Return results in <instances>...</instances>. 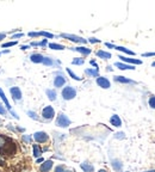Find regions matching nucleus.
I'll return each instance as SVG.
<instances>
[{"instance_id":"52","label":"nucleus","mask_w":155,"mask_h":172,"mask_svg":"<svg viewBox=\"0 0 155 172\" xmlns=\"http://www.w3.org/2000/svg\"><path fill=\"white\" fill-rule=\"evenodd\" d=\"M123 172H130V171H123Z\"/></svg>"},{"instance_id":"13","label":"nucleus","mask_w":155,"mask_h":172,"mask_svg":"<svg viewBox=\"0 0 155 172\" xmlns=\"http://www.w3.org/2000/svg\"><path fill=\"white\" fill-rule=\"evenodd\" d=\"M72 50H75L78 53L82 54L84 56H86V55H89V54L92 53V50L87 48V47H84V45H80V47H77V48H72Z\"/></svg>"},{"instance_id":"33","label":"nucleus","mask_w":155,"mask_h":172,"mask_svg":"<svg viewBox=\"0 0 155 172\" xmlns=\"http://www.w3.org/2000/svg\"><path fill=\"white\" fill-rule=\"evenodd\" d=\"M28 115L32 118V119H36V121H38V119H40L38 116H37V114H36V112H33V111H31V110H29V111H28Z\"/></svg>"},{"instance_id":"22","label":"nucleus","mask_w":155,"mask_h":172,"mask_svg":"<svg viewBox=\"0 0 155 172\" xmlns=\"http://www.w3.org/2000/svg\"><path fill=\"white\" fill-rule=\"evenodd\" d=\"M32 150H33V157L35 158H38V157L42 155V152L43 150H41V147L38 145H32Z\"/></svg>"},{"instance_id":"46","label":"nucleus","mask_w":155,"mask_h":172,"mask_svg":"<svg viewBox=\"0 0 155 172\" xmlns=\"http://www.w3.org/2000/svg\"><path fill=\"white\" fill-rule=\"evenodd\" d=\"M91 64H92V66H94V67L98 69V66H97V64H96V61H93V60H92V61H91Z\"/></svg>"},{"instance_id":"39","label":"nucleus","mask_w":155,"mask_h":172,"mask_svg":"<svg viewBox=\"0 0 155 172\" xmlns=\"http://www.w3.org/2000/svg\"><path fill=\"white\" fill-rule=\"evenodd\" d=\"M47 44H48V40H43V41L38 42V45H40V47H45Z\"/></svg>"},{"instance_id":"16","label":"nucleus","mask_w":155,"mask_h":172,"mask_svg":"<svg viewBox=\"0 0 155 172\" xmlns=\"http://www.w3.org/2000/svg\"><path fill=\"white\" fill-rule=\"evenodd\" d=\"M80 167L84 172H93L94 171V166L92 164H89L87 161H84L80 164Z\"/></svg>"},{"instance_id":"27","label":"nucleus","mask_w":155,"mask_h":172,"mask_svg":"<svg viewBox=\"0 0 155 172\" xmlns=\"http://www.w3.org/2000/svg\"><path fill=\"white\" fill-rule=\"evenodd\" d=\"M85 64V60L82 57H75L73 61H72V64H75V66H81V64Z\"/></svg>"},{"instance_id":"8","label":"nucleus","mask_w":155,"mask_h":172,"mask_svg":"<svg viewBox=\"0 0 155 172\" xmlns=\"http://www.w3.org/2000/svg\"><path fill=\"white\" fill-rule=\"evenodd\" d=\"M97 85L101 87V88H110L111 83L110 80L108 78H105V76H98L97 78Z\"/></svg>"},{"instance_id":"12","label":"nucleus","mask_w":155,"mask_h":172,"mask_svg":"<svg viewBox=\"0 0 155 172\" xmlns=\"http://www.w3.org/2000/svg\"><path fill=\"white\" fill-rule=\"evenodd\" d=\"M113 79H115V81L121 83V84H136V81H134L131 79H128L125 76H122V75H116Z\"/></svg>"},{"instance_id":"48","label":"nucleus","mask_w":155,"mask_h":172,"mask_svg":"<svg viewBox=\"0 0 155 172\" xmlns=\"http://www.w3.org/2000/svg\"><path fill=\"white\" fill-rule=\"evenodd\" d=\"M108 71H109V72H111V71H112V67H111V66H109V67H108Z\"/></svg>"},{"instance_id":"50","label":"nucleus","mask_w":155,"mask_h":172,"mask_svg":"<svg viewBox=\"0 0 155 172\" xmlns=\"http://www.w3.org/2000/svg\"><path fill=\"white\" fill-rule=\"evenodd\" d=\"M98 172H108V171H106V170H99Z\"/></svg>"},{"instance_id":"38","label":"nucleus","mask_w":155,"mask_h":172,"mask_svg":"<svg viewBox=\"0 0 155 172\" xmlns=\"http://www.w3.org/2000/svg\"><path fill=\"white\" fill-rule=\"evenodd\" d=\"M142 56L144 57H149V56H155V52H149V53H144Z\"/></svg>"},{"instance_id":"1","label":"nucleus","mask_w":155,"mask_h":172,"mask_svg":"<svg viewBox=\"0 0 155 172\" xmlns=\"http://www.w3.org/2000/svg\"><path fill=\"white\" fill-rule=\"evenodd\" d=\"M61 95H62V98H63L65 100H70V99L75 98V96H77V90H75L73 86H66V87L62 90Z\"/></svg>"},{"instance_id":"28","label":"nucleus","mask_w":155,"mask_h":172,"mask_svg":"<svg viewBox=\"0 0 155 172\" xmlns=\"http://www.w3.org/2000/svg\"><path fill=\"white\" fill-rule=\"evenodd\" d=\"M42 64H45V66H53L54 64V60L51 57H49V56H44V60H43Z\"/></svg>"},{"instance_id":"31","label":"nucleus","mask_w":155,"mask_h":172,"mask_svg":"<svg viewBox=\"0 0 155 172\" xmlns=\"http://www.w3.org/2000/svg\"><path fill=\"white\" fill-rule=\"evenodd\" d=\"M148 104L152 109H155V96L149 97V100H148Z\"/></svg>"},{"instance_id":"23","label":"nucleus","mask_w":155,"mask_h":172,"mask_svg":"<svg viewBox=\"0 0 155 172\" xmlns=\"http://www.w3.org/2000/svg\"><path fill=\"white\" fill-rule=\"evenodd\" d=\"M50 49H54V50H63L66 47L62 45V44H59V43H49L48 44Z\"/></svg>"},{"instance_id":"7","label":"nucleus","mask_w":155,"mask_h":172,"mask_svg":"<svg viewBox=\"0 0 155 172\" xmlns=\"http://www.w3.org/2000/svg\"><path fill=\"white\" fill-rule=\"evenodd\" d=\"M10 93H11V96H12V99L16 100V102L22 99V91H21V88L17 87V86H13V87L10 88Z\"/></svg>"},{"instance_id":"6","label":"nucleus","mask_w":155,"mask_h":172,"mask_svg":"<svg viewBox=\"0 0 155 172\" xmlns=\"http://www.w3.org/2000/svg\"><path fill=\"white\" fill-rule=\"evenodd\" d=\"M33 139L38 143H44L49 140V136H48V134L45 131H36L33 134Z\"/></svg>"},{"instance_id":"54","label":"nucleus","mask_w":155,"mask_h":172,"mask_svg":"<svg viewBox=\"0 0 155 172\" xmlns=\"http://www.w3.org/2000/svg\"><path fill=\"white\" fill-rule=\"evenodd\" d=\"M0 55H1V53H0Z\"/></svg>"},{"instance_id":"34","label":"nucleus","mask_w":155,"mask_h":172,"mask_svg":"<svg viewBox=\"0 0 155 172\" xmlns=\"http://www.w3.org/2000/svg\"><path fill=\"white\" fill-rule=\"evenodd\" d=\"M18 42L17 41H12V42H7V43H4L2 44V48H7V47H12V45H17Z\"/></svg>"},{"instance_id":"40","label":"nucleus","mask_w":155,"mask_h":172,"mask_svg":"<svg viewBox=\"0 0 155 172\" xmlns=\"http://www.w3.org/2000/svg\"><path fill=\"white\" fill-rule=\"evenodd\" d=\"M24 36V33H14V35H12V38H21V37H23Z\"/></svg>"},{"instance_id":"21","label":"nucleus","mask_w":155,"mask_h":172,"mask_svg":"<svg viewBox=\"0 0 155 172\" xmlns=\"http://www.w3.org/2000/svg\"><path fill=\"white\" fill-rule=\"evenodd\" d=\"M97 56L99 57V59H103V60H109L111 59V54L109 52H104V50H98L97 52Z\"/></svg>"},{"instance_id":"35","label":"nucleus","mask_w":155,"mask_h":172,"mask_svg":"<svg viewBox=\"0 0 155 172\" xmlns=\"http://www.w3.org/2000/svg\"><path fill=\"white\" fill-rule=\"evenodd\" d=\"M87 42L92 43V44H96V43H100V40L96 38V37H89V40H87Z\"/></svg>"},{"instance_id":"25","label":"nucleus","mask_w":155,"mask_h":172,"mask_svg":"<svg viewBox=\"0 0 155 172\" xmlns=\"http://www.w3.org/2000/svg\"><path fill=\"white\" fill-rule=\"evenodd\" d=\"M0 97H1V99H2V102L5 103V105H6V108L11 111V105H10V103H9V100H7V98H6V96H5V93H4V91L0 88Z\"/></svg>"},{"instance_id":"19","label":"nucleus","mask_w":155,"mask_h":172,"mask_svg":"<svg viewBox=\"0 0 155 172\" xmlns=\"http://www.w3.org/2000/svg\"><path fill=\"white\" fill-rule=\"evenodd\" d=\"M85 74L89 75V76H92V78H93V76H94V78H98V76H99V71H98L97 68H94V69H93V68H87V69L85 71Z\"/></svg>"},{"instance_id":"42","label":"nucleus","mask_w":155,"mask_h":172,"mask_svg":"<svg viewBox=\"0 0 155 172\" xmlns=\"http://www.w3.org/2000/svg\"><path fill=\"white\" fill-rule=\"evenodd\" d=\"M0 115H4V116L6 115V110L4 109V107H2L1 104H0Z\"/></svg>"},{"instance_id":"49","label":"nucleus","mask_w":155,"mask_h":172,"mask_svg":"<svg viewBox=\"0 0 155 172\" xmlns=\"http://www.w3.org/2000/svg\"><path fill=\"white\" fill-rule=\"evenodd\" d=\"M143 172H155V170H148V171H143Z\"/></svg>"},{"instance_id":"24","label":"nucleus","mask_w":155,"mask_h":172,"mask_svg":"<svg viewBox=\"0 0 155 172\" xmlns=\"http://www.w3.org/2000/svg\"><path fill=\"white\" fill-rule=\"evenodd\" d=\"M45 93H47L48 98H49L51 102L56 99V91H55V90H50V88H48V90L45 91Z\"/></svg>"},{"instance_id":"36","label":"nucleus","mask_w":155,"mask_h":172,"mask_svg":"<svg viewBox=\"0 0 155 172\" xmlns=\"http://www.w3.org/2000/svg\"><path fill=\"white\" fill-rule=\"evenodd\" d=\"M23 141H25V142H31V136H30V135H23Z\"/></svg>"},{"instance_id":"51","label":"nucleus","mask_w":155,"mask_h":172,"mask_svg":"<svg viewBox=\"0 0 155 172\" xmlns=\"http://www.w3.org/2000/svg\"><path fill=\"white\" fill-rule=\"evenodd\" d=\"M152 66H153V67H155V62H153V64H152Z\"/></svg>"},{"instance_id":"2","label":"nucleus","mask_w":155,"mask_h":172,"mask_svg":"<svg viewBox=\"0 0 155 172\" xmlns=\"http://www.w3.org/2000/svg\"><path fill=\"white\" fill-rule=\"evenodd\" d=\"M14 152H16V145H14V142H12L11 139L7 140V142L5 143V146L2 147V148H0V153L4 155V154H6V155H11V154H14Z\"/></svg>"},{"instance_id":"53","label":"nucleus","mask_w":155,"mask_h":172,"mask_svg":"<svg viewBox=\"0 0 155 172\" xmlns=\"http://www.w3.org/2000/svg\"><path fill=\"white\" fill-rule=\"evenodd\" d=\"M0 122H1V119H0Z\"/></svg>"},{"instance_id":"9","label":"nucleus","mask_w":155,"mask_h":172,"mask_svg":"<svg viewBox=\"0 0 155 172\" xmlns=\"http://www.w3.org/2000/svg\"><path fill=\"white\" fill-rule=\"evenodd\" d=\"M65 84H66V78L62 74L57 73V74L55 75V78H54V86L57 87V88H61Z\"/></svg>"},{"instance_id":"4","label":"nucleus","mask_w":155,"mask_h":172,"mask_svg":"<svg viewBox=\"0 0 155 172\" xmlns=\"http://www.w3.org/2000/svg\"><path fill=\"white\" fill-rule=\"evenodd\" d=\"M56 126L61 128H67L68 126H70V119L65 114H60L56 118Z\"/></svg>"},{"instance_id":"37","label":"nucleus","mask_w":155,"mask_h":172,"mask_svg":"<svg viewBox=\"0 0 155 172\" xmlns=\"http://www.w3.org/2000/svg\"><path fill=\"white\" fill-rule=\"evenodd\" d=\"M30 37H38L40 36V32H33V31H31V32H29L28 33Z\"/></svg>"},{"instance_id":"10","label":"nucleus","mask_w":155,"mask_h":172,"mask_svg":"<svg viewBox=\"0 0 155 172\" xmlns=\"http://www.w3.org/2000/svg\"><path fill=\"white\" fill-rule=\"evenodd\" d=\"M118 57L122 60V62H124V64H131V66H135V64H142V61L138 60V59H131V57H127V56H122V55H119Z\"/></svg>"},{"instance_id":"43","label":"nucleus","mask_w":155,"mask_h":172,"mask_svg":"<svg viewBox=\"0 0 155 172\" xmlns=\"http://www.w3.org/2000/svg\"><path fill=\"white\" fill-rule=\"evenodd\" d=\"M115 138H117V139H124V133H117Z\"/></svg>"},{"instance_id":"11","label":"nucleus","mask_w":155,"mask_h":172,"mask_svg":"<svg viewBox=\"0 0 155 172\" xmlns=\"http://www.w3.org/2000/svg\"><path fill=\"white\" fill-rule=\"evenodd\" d=\"M53 165H54L53 160H45L44 162H42L40 167V172H49L53 169Z\"/></svg>"},{"instance_id":"18","label":"nucleus","mask_w":155,"mask_h":172,"mask_svg":"<svg viewBox=\"0 0 155 172\" xmlns=\"http://www.w3.org/2000/svg\"><path fill=\"white\" fill-rule=\"evenodd\" d=\"M111 165H112V167H113L115 171H121L123 167L122 161L118 160V159H113V160L111 161Z\"/></svg>"},{"instance_id":"20","label":"nucleus","mask_w":155,"mask_h":172,"mask_svg":"<svg viewBox=\"0 0 155 172\" xmlns=\"http://www.w3.org/2000/svg\"><path fill=\"white\" fill-rule=\"evenodd\" d=\"M115 49H116V50H119V52H122V53H124V54H127V55H130V56H134V55H135V52L130 50V49H128V48H125V47L116 45Z\"/></svg>"},{"instance_id":"44","label":"nucleus","mask_w":155,"mask_h":172,"mask_svg":"<svg viewBox=\"0 0 155 172\" xmlns=\"http://www.w3.org/2000/svg\"><path fill=\"white\" fill-rule=\"evenodd\" d=\"M44 159H43V158H38V159H37V160H36V162H37V164H41V162H44Z\"/></svg>"},{"instance_id":"17","label":"nucleus","mask_w":155,"mask_h":172,"mask_svg":"<svg viewBox=\"0 0 155 172\" xmlns=\"http://www.w3.org/2000/svg\"><path fill=\"white\" fill-rule=\"evenodd\" d=\"M115 66H116L118 69H121V71H127V69H131V71H134V69H135V66L124 64V62H116Z\"/></svg>"},{"instance_id":"5","label":"nucleus","mask_w":155,"mask_h":172,"mask_svg":"<svg viewBox=\"0 0 155 172\" xmlns=\"http://www.w3.org/2000/svg\"><path fill=\"white\" fill-rule=\"evenodd\" d=\"M55 116V110L53 107H45L43 110H42V117L47 119V121H50L53 119Z\"/></svg>"},{"instance_id":"29","label":"nucleus","mask_w":155,"mask_h":172,"mask_svg":"<svg viewBox=\"0 0 155 172\" xmlns=\"http://www.w3.org/2000/svg\"><path fill=\"white\" fill-rule=\"evenodd\" d=\"M40 36H43L45 38H54L55 37L51 32H48V31H40Z\"/></svg>"},{"instance_id":"41","label":"nucleus","mask_w":155,"mask_h":172,"mask_svg":"<svg viewBox=\"0 0 155 172\" xmlns=\"http://www.w3.org/2000/svg\"><path fill=\"white\" fill-rule=\"evenodd\" d=\"M105 45H106L108 48H110V49H115V48H116V45H115V44H112V43H109V42L105 43Z\"/></svg>"},{"instance_id":"14","label":"nucleus","mask_w":155,"mask_h":172,"mask_svg":"<svg viewBox=\"0 0 155 172\" xmlns=\"http://www.w3.org/2000/svg\"><path fill=\"white\" fill-rule=\"evenodd\" d=\"M30 60L32 61L33 64H42L43 60H44V56L40 53H35L30 56Z\"/></svg>"},{"instance_id":"45","label":"nucleus","mask_w":155,"mask_h":172,"mask_svg":"<svg viewBox=\"0 0 155 172\" xmlns=\"http://www.w3.org/2000/svg\"><path fill=\"white\" fill-rule=\"evenodd\" d=\"M5 37H6V33H1V32H0V41H2Z\"/></svg>"},{"instance_id":"3","label":"nucleus","mask_w":155,"mask_h":172,"mask_svg":"<svg viewBox=\"0 0 155 172\" xmlns=\"http://www.w3.org/2000/svg\"><path fill=\"white\" fill-rule=\"evenodd\" d=\"M61 37L66 38V40H69L70 42H74V43H87V40H85L84 37H80V36H77V35H72V33H61L60 35Z\"/></svg>"},{"instance_id":"47","label":"nucleus","mask_w":155,"mask_h":172,"mask_svg":"<svg viewBox=\"0 0 155 172\" xmlns=\"http://www.w3.org/2000/svg\"><path fill=\"white\" fill-rule=\"evenodd\" d=\"M29 48H30V45H22L23 50H26V49H29Z\"/></svg>"},{"instance_id":"30","label":"nucleus","mask_w":155,"mask_h":172,"mask_svg":"<svg viewBox=\"0 0 155 172\" xmlns=\"http://www.w3.org/2000/svg\"><path fill=\"white\" fill-rule=\"evenodd\" d=\"M54 172H70V171L67 170L66 167H65V165H59V166L55 167V171Z\"/></svg>"},{"instance_id":"26","label":"nucleus","mask_w":155,"mask_h":172,"mask_svg":"<svg viewBox=\"0 0 155 172\" xmlns=\"http://www.w3.org/2000/svg\"><path fill=\"white\" fill-rule=\"evenodd\" d=\"M66 71H67V73L70 75V78H73L74 80H77V81H80V80H81V78H79V76H78V75L75 74V73H74V72H73L70 68H67Z\"/></svg>"},{"instance_id":"15","label":"nucleus","mask_w":155,"mask_h":172,"mask_svg":"<svg viewBox=\"0 0 155 172\" xmlns=\"http://www.w3.org/2000/svg\"><path fill=\"white\" fill-rule=\"evenodd\" d=\"M110 123L113 126V127H121L122 126V119H121V117L118 116V115H112L110 118Z\"/></svg>"},{"instance_id":"32","label":"nucleus","mask_w":155,"mask_h":172,"mask_svg":"<svg viewBox=\"0 0 155 172\" xmlns=\"http://www.w3.org/2000/svg\"><path fill=\"white\" fill-rule=\"evenodd\" d=\"M7 140H9V138H5L4 135H0V148H2L5 146V143L7 142Z\"/></svg>"}]
</instances>
